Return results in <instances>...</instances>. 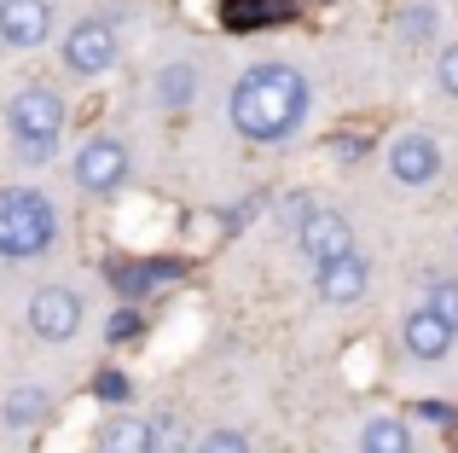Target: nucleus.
Returning <instances> with one entry per match:
<instances>
[{"label": "nucleus", "mask_w": 458, "mask_h": 453, "mask_svg": "<svg viewBox=\"0 0 458 453\" xmlns=\"http://www.w3.org/2000/svg\"><path fill=\"white\" fill-rule=\"evenodd\" d=\"M198 453H250V442H244V431H209L198 442Z\"/></svg>", "instance_id": "nucleus-21"}, {"label": "nucleus", "mask_w": 458, "mask_h": 453, "mask_svg": "<svg viewBox=\"0 0 458 453\" xmlns=\"http://www.w3.org/2000/svg\"><path fill=\"white\" fill-rule=\"evenodd\" d=\"M12 151H18V163H23V169H41V163H53L58 140H23V146H12Z\"/></svg>", "instance_id": "nucleus-22"}, {"label": "nucleus", "mask_w": 458, "mask_h": 453, "mask_svg": "<svg viewBox=\"0 0 458 453\" xmlns=\"http://www.w3.org/2000/svg\"><path fill=\"white\" fill-rule=\"evenodd\" d=\"M191 93H198V70H191V64L174 58V64L157 70V105H163V111H186Z\"/></svg>", "instance_id": "nucleus-13"}, {"label": "nucleus", "mask_w": 458, "mask_h": 453, "mask_svg": "<svg viewBox=\"0 0 458 453\" xmlns=\"http://www.w3.org/2000/svg\"><path fill=\"white\" fill-rule=\"evenodd\" d=\"M128 296H146L151 285H174L180 279V261H134V268H116Z\"/></svg>", "instance_id": "nucleus-16"}, {"label": "nucleus", "mask_w": 458, "mask_h": 453, "mask_svg": "<svg viewBox=\"0 0 458 453\" xmlns=\"http://www.w3.org/2000/svg\"><path fill=\"white\" fill-rule=\"evenodd\" d=\"M401 343H406L412 361H447V355H453V331L441 326L429 308H412V314L401 320Z\"/></svg>", "instance_id": "nucleus-11"}, {"label": "nucleus", "mask_w": 458, "mask_h": 453, "mask_svg": "<svg viewBox=\"0 0 458 453\" xmlns=\"http://www.w3.org/2000/svg\"><path fill=\"white\" fill-rule=\"evenodd\" d=\"M140 331H146L140 308H116V314H111V326H105V338H111V343H134Z\"/></svg>", "instance_id": "nucleus-19"}, {"label": "nucleus", "mask_w": 458, "mask_h": 453, "mask_svg": "<svg viewBox=\"0 0 458 453\" xmlns=\"http://www.w3.org/2000/svg\"><path fill=\"white\" fill-rule=\"evenodd\" d=\"M424 308L458 338V279H436V285H429V296H424Z\"/></svg>", "instance_id": "nucleus-17"}, {"label": "nucleus", "mask_w": 458, "mask_h": 453, "mask_svg": "<svg viewBox=\"0 0 458 453\" xmlns=\"http://www.w3.org/2000/svg\"><path fill=\"white\" fill-rule=\"evenodd\" d=\"M58 238V209L35 186H0V256L6 261H35Z\"/></svg>", "instance_id": "nucleus-2"}, {"label": "nucleus", "mask_w": 458, "mask_h": 453, "mask_svg": "<svg viewBox=\"0 0 458 453\" xmlns=\"http://www.w3.org/2000/svg\"><path fill=\"white\" fill-rule=\"evenodd\" d=\"M308 105H313V88L296 64H250L238 76L233 99H226V116L244 140H291L296 128L308 123Z\"/></svg>", "instance_id": "nucleus-1"}, {"label": "nucleus", "mask_w": 458, "mask_h": 453, "mask_svg": "<svg viewBox=\"0 0 458 453\" xmlns=\"http://www.w3.org/2000/svg\"><path fill=\"white\" fill-rule=\"evenodd\" d=\"M99 453H157V424L151 419H111L99 424Z\"/></svg>", "instance_id": "nucleus-12"}, {"label": "nucleus", "mask_w": 458, "mask_h": 453, "mask_svg": "<svg viewBox=\"0 0 458 453\" xmlns=\"http://www.w3.org/2000/svg\"><path fill=\"white\" fill-rule=\"evenodd\" d=\"M436 81H441V93H453V99H458V41H453V47H441V58H436Z\"/></svg>", "instance_id": "nucleus-23"}, {"label": "nucleus", "mask_w": 458, "mask_h": 453, "mask_svg": "<svg viewBox=\"0 0 458 453\" xmlns=\"http://www.w3.org/2000/svg\"><path fill=\"white\" fill-rule=\"evenodd\" d=\"M53 35V0H0V41L30 53Z\"/></svg>", "instance_id": "nucleus-9"}, {"label": "nucleus", "mask_w": 458, "mask_h": 453, "mask_svg": "<svg viewBox=\"0 0 458 453\" xmlns=\"http://www.w3.org/2000/svg\"><path fill=\"white\" fill-rule=\"evenodd\" d=\"M383 163H389V175L401 186H429L441 175V163H447V151H441V140L424 134V128H401V134L389 140V151H383Z\"/></svg>", "instance_id": "nucleus-7"}, {"label": "nucleus", "mask_w": 458, "mask_h": 453, "mask_svg": "<svg viewBox=\"0 0 458 453\" xmlns=\"http://www.w3.org/2000/svg\"><path fill=\"white\" fill-rule=\"evenodd\" d=\"M30 331L41 343H70L81 331V296L70 285H41L30 296Z\"/></svg>", "instance_id": "nucleus-8"}, {"label": "nucleus", "mask_w": 458, "mask_h": 453, "mask_svg": "<svg viewBox=\"0 0 458 453\" xmlns=\"http://www.w3.org/2000/svg\"><path fill=\"white\" fill-rule=\"evenodd\" d=\"M93 396H99L105 407H128V401H134V384H128V372H116V366H105V372L93 378Z\"/></svg>", "instance_id": "nucleus-18"}, {"label": "nucleus", "mask_w": 458, "mask_h": 453, "mask_svg": "<svg viewBox=\"0 0 458 453\" xmlns=\"http://www.w3.org/2000/svg\"><path fill=\"white\" fill-rule=\"evenodd\" d=\"M128 169H134V158H128V140H116V134H93V140H81V151H76V163H70V175H76V186L81 192H116V186L128 181Z\"/></svg>", "instance_id": "nucleus-4"}, {"label": "nucleus", "mask_w": 458, "mask_h": 453, "mask_svg": "<svg viewBox=\"0 0 458 453\" xmlns=\"http://www.w3.org/2000/svg\"><path fill=\"white\" fill-rule=\"evenodd\" d=\"M6 128H12V146H23V140H58V134H64V99H58L53 88L12 93Z\"/></svg>", "instance_id": "nucleus-6"}, {"label": "nucleus", "mask_w": 458, "mask_h": 453, "mask_svg": "<svg viewBox=\"0 0 458 453\" xmlns=\"http://www.w3.org/2000/svg\"><path fill=\"white\" fill-rule=\"evenodd\" d=\"M47 407H53V396H47L41 384H18L6 396V424H12V431H30V424L47 419Z\"/></svg>", "instance_id": "nucleus-15"}, {"label": "nucleus", "mask_w": 458, "mask_h": 453, "mask_svg": "<svg viewBox=\"0 0 458 453\" xmlns=\"http://www.w3.org/2000/svg\"><path fill=\"white\" fill-rule=\"evenodd\" d=\"M401 35L406 41H429V35H436V6H412L401 18Z\"/></svg>", "instance_id": "nucleus-20"}, {"label": "nucleus", "mask_w": 458, "mask_h": 453, "mask_svg": "<svg viewBox=\"0 0 458 453\" xmlns=\"http://www.w3.org/2000/svg\"><path fill=\"white\" fill-rule=\"evenodd\" d=\"M354 221L336 216V209H308L302 221H296V250L313 261V268H331V261L354 256Z\"/></svg>", "instance_id": "nucleus-5"}, {"label": "nucleus", "mask_w": 458, "mask_h": 453, "mask_svg": "<svg viewBox=\"0 0 458 453\" xmlns=\"http://www.w3.org/2000/svg\"><path fill=\"white\" fill-rule=\"evenodd\" d=\"M366 285H371V268H366V256H343V261H331V268H313V291H319V303L325 308H348V303H360L366 296Z\"/></svg>", "instance_id": "nucleus-10"}, {"label": "nucleus", "mask_w": 458, "mask_h": 453, "mask_svg": "<svg viewBox=\"0 0 458 453\" xmlns=\"http://www.w3.org/2000/svg\"><path fill=\"white\" fill-rule=\"evenodd\" d=\"M58 58H64V70H70V76H81V81L111 76L116 58H123V30H116L111 18H81L76 30L64 35Z\"/></svg>", "instance_id": "nucleus-3"}, {"label": "nucleus", "mask_w": 458, "mask_h": 453, "mask_svg": "<svg viewBox=\"0 0 458 453\" xmlns=\"http://www.w3.org/2000/svg\"><path fill=\"white\" fill-rule=\"evenodd\" d=\"M360 453H412V424L406 419H371L360 431Z\"/></svg>", "instance_id": "nucleus-14"}]
</instances>
